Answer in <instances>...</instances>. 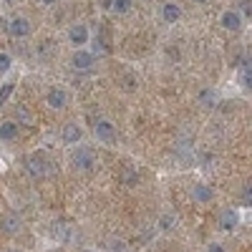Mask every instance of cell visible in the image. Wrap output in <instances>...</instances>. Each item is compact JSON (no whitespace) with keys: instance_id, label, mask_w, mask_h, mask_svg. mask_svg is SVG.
<instances>
[{"instance_id":"cell-1","label":"cell","mask_w":252,"mask_h":252,"mask_svg":"<svg viewBox=\"0 0 252 252\" xmlns=\"http://www.w3.org/2000/svg\"><path fill=\"white\" fill-rule=\"evenodd\" d=\"M71 166L76 172H94L96 169V157L91 149H86V146H76V149L71 152Z\"/></svg>"},{"instance_id":"cell-11","label":"cell","mask_w":252,"mask_h":252,"mask_svg":"<svg viewBox=\"0 0 252 252\" xmlns=\"http://www.w3.org/2000/svg\"><path fill=\"white\" fill-rule=\"evenodd\" d=\"M220 23H222V28H224V31L237 33V31H242V15H240L237 10H224Z\"/></svg>"},{"instance_id":"cell-4","label":"cell","mask_w":252,"mask_h":252,"mask_svg":"<svg viewBox=\"0 0 252 252\" xmlns=\"http://www.w3.org/2000/svg\"><path fill=\"white\" fill-rule=\"evenodd\" d=\"M94 63H96V58H94V53L86 51V48H76L73 56H71V66H73L76 71H89Z\"/></svg>"},{"instance_id":"cell-28","label":"cell","mask_w":252,"mask_h":252,"mask_svg":"<svg viewBox=\"0 0 252 252\" xmlns=\"http://www.w3.org/2000/svg\"><path fill=\"white\" fill-rule=\"evenodd\" d=\"M192 3H197V5H204V3H207V0H192Z\"/></svg>"},{"instance_id":"cell-12","label":"cell","mask_w":252,"mask_h":252,"mask_svg":"<svg viewBox=\"0 0 252 252\" xmlns=\"http://www.w3.org/2000/svg\"><path fill=\"white\" fill-rule=\"evenodd\" d=\"M192 197H194L197 204H209L215 199V192H212V187H209V184H194Z\"/></svg>"},{"instance_id":"cell-27","label":"cell","mask_w":252,"mask_h":252,"mask_svg":"<svg viewBox=\"0 0 252 252\" xmlns=\"http://www.w3.org/2000/svg\"><path fill=\"white\" fill-rule=\"evenodd\" d=\"M40 5H56V0H38Z\"/></svg>"},{"instance_id":"cell-13","label":"cell","mask_w":252,"mask_h":252,"mask_svg":"<svg viewBox=\"0 0 252 252\" xmlns=\"http://www.w3.org/2000/svg\"><path fill=\"white\" fill-rule=\"evenodd\" d=\"M179 18H182V8L177 3H164L161 5V20L164 23H177Z\"/></svg>"},{"instance_id":"cell-21","label":"cell","mask_w":252,"mask_h":252,"mask_svg":"<svg viewBox=\"0 0 252 252\" xmlns=\"http://www.w3.org/2000/svg\"><path fill=\"white\" fill-rule=\"evenodd\" d=\"M136 182H139V172H136V169H126V172H124V184H126V187H134Z\"/></svg>"},{"instance_id":"cell-31","label":"cell","mask_w":252,"mask_h":252,"mask_svg":"<svg viewBox=\"0 0 252 252\" xmlns=\"http://www.w3.org/2000/svg\"><path fill=\"white\" fill-rule=\"evenodd\" d=\"M83 252H91V250H83Z\"/></svg>"},{"instance_id":"cell-24","label":"cell","mask_w":252,"mask_h":252,"mask_svg":"<svg viewBox=\"0 0 252 252\" xmlns=\"http://www.w3.org/2000/svg\"><path fill=\"white\" fill-rule=\"evenodd\" d=\"M109 252H126V245H124L121 240H111V247H109Z\"/></svg>"},{"instance_id":"cell-16","label":"cell","mask_w":252,"mask_h":252,"mask_svg":"<svg viewBox=\"0 0 252 252\" xmlns=\"http://www.w3.org/2000/svg\"><path fill=\"white\" fill-rule=\"evenodd\" d=\"M240 83H242L245 89H250V91H252V58L245 63L242 71H240Z\"/></svg>"},{"instance_id":"cell-17","label":"cell","mask_w":252,"mask_h":252,"mask_svg":"<svg viewBox=\"0 0 252 252\" xmlns=\"http://www.w3.org/2000/svg\"><path fill=\"white\" fill-rule=\"evenodd\" d=\"M131 5H134V0H111V10L116 15H126L131 10Z\"/></svg>"},{"instance_id":"cell-19","label":"cell","mask_w":252,"mask_h":252,"mask_svg":"<svg viewBox=\"0 0 252 252\" xmlns=\"http://www.w3.org/2000/svg\"><path fill=\"white\" fill-rule=\"evenodd\" d=\"M242 18H250L252 15V0H237V8H235Z\"/></svg>"},{"instance_id":"cell-14","label":"cell","mask_w":252,"mask_h":252,"mask_svg":"<svg viewBox=\"0 0 252 252\" xmlns=\"http://www.w3.org/2000/svg\"><path fill=\"white\" fill-rule=\"evenodd\" d=\"M0 139H3V141H15L18 139V124L13 119L0 124Z\"/></svg>"},{"instance_id":"cell-10","label":"cell","mask_w":252,"mask_h":252,"mask_svg":"<svg viewBox=\"0 0 252 252\" xmlns=\"http://www.w3.org/2000/svg\"><path fill=\"white\" fill-rule=\"evenodd\" d=\"M63 144H68V146H76L81 139H83V129L76 124V121H68L66 126H63V134H61Z\"/></svg>"},{"instance_id":"cell-15","label":"cell","mask_w":252,"mask_h":252,"mask_svg":"<svg viewBox=\"0 0 252 252\" xmlns=\"http://www.w3.org/2000/svg\"><path fill=\"white\" fill-rule=\"evenodd\" d=\"M18 126H33V114L26 109V106H15V119H13Z\"/></svg>"},{"instance_id":"cell-5","label":"cell","mask_w":252,"mask_h":252,"mask_svg":"<svg viewBox=\"0 0 252 252\" xmlns=\"http://www.w3.org/2000/svg\"><path fill=\"white\" fill-rule=\"evenodd\" d=\"M94 136L98 141H114L116 139V126L109 119H96L94 124Z\"/></svg>"},{"instance_id":"cell-9","label":"cell","mask_w":252,"mask_h":252,"mask_svg":"<svg viewBox=\"0 0 252 252\" xmlns=\"http://www.w3.org/2000/svg\"><path fill=\"white\" fill-rule=\"evenodd\" d=\"M46 103H48L51 109L61 111V109H66V103H68V94L63 91L61 86H53V89L46 94Z\"/></svg>"},{"instance_id":"cell-29","label":"cell","mask_w":252,"mask_h":252,"mask_svg":"<svg viewBox=\"0 0 252 252\" xmlns=\"http://www.w3.org/2000/svg\"><path fill=\"white\" fill-rule=\"evenodd\" d=\"M3 3H15V0H3Z\"/></svg>"},{"instance_id":"cell-30","label":"cell","mask_w":252,"mask_h":252,"mask_svg":"<svg viewBox=\"0 0 252 252\" xmlns=\"http://www.w3.org/2000/svg\"><path fill=\"white\" fill-rule=\"evenodd\" d=\"M8 252H20V250H8Z\"/></svg>"},{"instance_id":"cell-25","label":"cell","mask_w":252,"mask_h":252,"mask_svg":"<svg viewBox=\"0 0 252 252\" xmlns=\"http://www.w3.org/2000/svg\"><path fill=\"white\" fill-rule=\"evenodd\" d=\"M212 98H215V94H212V91H202V94H199V101H204L207 106L212 103Z\"/></svg>"},{"instance_id":"cell-7","label":"cell","mask_w":252,"mask_h":252,"mask_svg":"<svg viewBox=\"0 0 252 252\" xmlns=\"http://www.w3.org/2000/svg\"><path fill=\"white\" fill-rule=\"evenodd\" d=\"M31 20L28 18H23V15H15V18H10V26H8V33L13 35V38H26V35H31Z\"/></svg>"},{"instance_id":"cell-6","label":"cell","mask_w":252,"mask_h":252,"mask_svg":"<svg viewBox=\"0 0 252 252\" xmlns=\"http://www.w3.org/2000/svg\"><path fill=\"white\" fill-rule=\"evenodd\" d=\"M89 38H91V33H89V28L83 23H73L68 28V40H71V46H76V48H83L89 43Z\"/></svg>"},{"instance_id":"cell-8","label":"cell","mask_w":252,"mask_h":252,"mask_svg":"<svg viewBox=\"0 0 252 252\" xmlns=\"http://www.w3.org/2000/svg\"><path fill=\"white\" fill-rule=\"evenodd\" d=\"M0 229H3L5 235H18L20 229H23V220H20V215H15V212H5L3 217H0Z\"/></svg>"},{"instance_id":"cell-23","label":"cell","mask_w":252,"mask_h":252,"mask_svg":"<svg viewBox=\"0 0 252 252\" xmlns=\"http://www.w3.org/2000/svg\"><path fill=\"white\" fill-rule=\"evenodd\" d=\"M10 66H13V58L8 53H0V73H8Z\"/></svg>"},{"instance_id":"cell-2","label":"cell","mask_w":252,"mask_h":252,"mask_svg":"<svg viewBox=\"0 0 252 252\" xmlns=\"http://www.w3.org/2000/svg\"><path fill=\"white\" fill-rule=\"evenodd\" d=\"M26 169H28V174L31 177H48L51 172H53V164L51 161H46V157L43 154H31L28 159H26Z\"/></svg>"},{"instance_id":"cell-18","label":"cell","mask_w":252,"mask_h":252,"mask_svg":"<svg viewBox=\"0 0 252 252\" xmlns=\"http://www.w3.org/2000/svg\"><path fill=\"white\" fill-rule=\"evenodd\" d=\"M174 224H177L174 215H161V217H159V229H164V232H169V229H174Z\"/></svg>"},{"instance_id":"cell-26","label":"cell","mask_w":252,"mask_h":252,"mask_svg":"<svg viewBox=\"0 0 252 252\" xmlns=\"http://www.w3.org/2000/svg\"><path fill=\"white\" fill-rule=\"evenodd\" d=\"M207 252H227V250H224V247H222L220 242H212V245L207 247Z\"/></svg>"},{"instance_id":"cell-20","label":"cell","mask_w":252,"mask_h":252,"mask_svg":"<svg viewBox=\"0 0 252 252\" xmlns=\"http://www.w3.org/2000/svg\"><path fill=\"white\" fill-rule=\"evenodd\" d=\"M13 89H15V83H13V81H5V83H3V89H0V106H3V103L10 98Z\"/></svg>"},{"instance_id":"cell-22","label":"cell","mask_w":252,"mask_h":252,"mask_svg":"<svg viewBox=\"0 0 252 252\" xmlns=\"http://www.w3.org/2000/svg\"><path fill=\"white\" fill-rule=\"evenodd\" d=\"M240 197H242V204L245 207H252V184H245L242 187V194Z\"/></svg>"},{"instance_id":"cell-3","label":"cell","mask_w":252,"mask_h":252,"mask_svg":"<svg viewBox=\"0 0 252 252\" xmlns=\"http://www.w3.org/2000/svg\"><path fill=\"white\" fill-rule=\"evenodd\" d=\"M237 224H240V212L232 209V207H224L220 212V217H217V227L222 229V232H232Z\"/></svg>"}]
</instances>
